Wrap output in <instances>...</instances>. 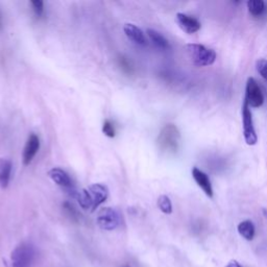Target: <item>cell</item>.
I'll list each match as a JSON object with an SVG mask.
<instances>
[{"label":"cell","instance_id":"obj_1","mask_svg":"<svg viewBox=\"0 0 267 267\" xmlns=\"http://www.w3.org/2000/svg\"><path fill=\"white\" fill-rule=\"evenodd\" d=\"M109 197V188L104 184H93L82 191H78L75 198L84 210L94 212Z\"/></svg>","mask_w":267,"mask_h":267},{"label":"cell","instance_id":"obj_2","mask_svg":"<svg viewBox=\"0 0 267 267\" xmlns=\"http://www.w3.org/2000/svg\"><path fill=\"white\" fill-rule=\"evenodd\" d=\"M185 50L192 64L197 67H205L214 64L217 58L215 50L207 48L201 44H187L185 46Z\"/></svg>","mask_w":267,"mask_h":267},{"label":"cell","instance_id":"obj_3","mask_svg":"<svg viewBox=\"0 0 267 267\" xmlns=\"http://www.w3.org/2000/svg\"><path fill=\"white\" fill-rule=\"evenodd\" d=\"M35 259V249L30 243H21L11 253L8 267H31Z\"/></svg>","mask_w":267,"mask_h":267},{"label":"cell","instance_id":"obj_4","mask_svg":"<svg viewBox=\"0 0 267 267\" xmlns=\"http://www.w3.org/2000/svg\"><path fill=\"white\" fill-rule=\"evenodd\" d=\"M159 147L164 151H176L180 144V131L173 124L165 125L158 138Z\"/></svg>","mask_w":267,"mask_h":267},{"label":"cell","instance_id":"obj_5","mask_svg":"<svg viewBox=\"0 0 267 267\" xmlns=\"http://www.w3.org/2000/svg\"><path fill=\"white\" fill-rule=\"evenodd\" d=\"M96 221L100 229L104 231H113L120 226L121 215L116 209L106 207L98 212Z\"/></svg>","mask_w":267,"mask_h":267},{"label":"cell","instance_id":"obj_6","mask_svg":"<svg viewBox=\"0 0 267 267\" xmlns=\"http://www.w3.org/2000/svg\"><path fill=\"white\" fill-rule=\"evenodd\" d=\"M242 123H243V136L248 145L257 144L258 137L254 126L253 115L249 103L244 100L242 104Z\"/></svg>","mask_w":267,"mask_h":267},{"label":"cell","instance_id":"obj_7","mask_svg":"<svg viewBox=\"0 0 267 267\" xmlns=\"http://www.w3.org/2000/svg\"><path fill=\"white\" fill-rule=\"evenodd\" d=\"M48 176L51 179V181L53 183H56L59 187H61L62 189H64L71 196H73V197L76 196L78 191L75 190L72 180L70 179V176L68 175V173L65 170L58 168V167L51 168L48 171Z\"/></svg>","mask_w":267,"mask_h":267},{"label":"cell","instance_id":"obj_8","mask_svg":"<svg viewBox=\"0 0 267 267\" xmlns=\"http://www.w3.org/2000/svg\"><path fill=\"white\" fill-rule=\"evenodd\" d=\"M244 100L253 108H259L264 102L263 93L254 77L248 78Z\"/></svg>","mask_w":267,"mask_h":267},{"label":"cell","instance_id":"obj_9","mask_svg":"<svg viewBox=\"0 0 267 267\" xmlns=\"http://www.w3.org/2000/svg\"><path fill=\"white\" fill-rule=\"evenodd\" d=\"M175 21L179 28L186 34H194L201 30L202 26L201 22L196 18L183 13L176 14Z\"/></svg>","mask_w":267,"mask_h":267},{"label":"cell","instance_id":"obj_10","mask_svg":"<svg viewBox=\"0 0 267 267\" xmlns=\"http://www.w3.org/2000/svg\"><path fill=\"white\" fill-rule=\"evenodd\" d=\"M39 148H40L39 137L36 135V134H31L30 137L28 138V141H26L25 146H24L23 155H22L23 164L25 166H28L32 163V161L34 160V158L36 157Z\"/></svg>","mask_w":267,"mask_h":267},{"label":"cell","instance_id":"obj_11","mask_svg":"<svg viewBox=\"0 0 267 267\" xmlns=\"http://www.w3.org/2000/svg\"><path fill=\"white\" fill-rule=\"evenodd\" d=\"M125 36L135 44L140 45V46H146L147 45V40L145 38L144 33L136 26L135 24L131 23H126L123 28Z\"/></svg>","mask_w":267,"mask_h":267},{"label":"cell","instance_id":"obj_12","mask_svg":"<svg viewBox=\"0 0 267 267\" xmlns=\"http://www.w3.org/2000/svg\"><path fill=\"white\" fill-rule=\"evenodd\" d=\"M192 176H193L195 183L201 187V189L205 192V194L208 197L212 198L213 197V188H212V184H211L209 176L197 167L192 168Z\"/></svg>","mask_w":267,"mask_h":267},{"label":"cell","instance_id":"obj_13","mask_svg":"<svg viewBox=\"0 0 267 267\" xmlns=\"http://www.w3.org/2000/svg\"><path fill=\"white\" fill-rule=\"evenodd\" d=\"M13 164L9 159L0 158V187L7 188L11 181Z\"/></svg>","mask_w":267,"mask_h":267},{"label":"cell","instance_id":"obj_14","mask_svg":"<svg viewBox=\"0 0 267 267\" xmlns=\"http://www.w3.org/2000/svg\"><path fill=\"white\" fill-rule=\"evenodd\" d=\"M146 34L148 36V38L150 39V41L153 43V45H155L158 48L160 49H168L170 47L168 40L163 36L160 34L159 32L148 29L146 31Z\"/></svg>","mask_w":267,"mask_h":267},{"label":"cell","instance_id":"obj_15","mask_svg":"<svg viewBox=\"0 0 267 267\" xmlns=\"http://www.w3.org/2000/svg\"><path fill=\"white\" fill-rule=\"evenodd\" d=\"M237 230H238V233L241 235L246 240H248V241H252L255 237L256 229H255V225L251 220H244L242 222H240L238 225Z\"/></svg>","mask_w":267,"mask_h":267},{"label":"cell","instance_id":"obj_16","mask_svg":"<svg viewBox=\"0 0 267 267\" xmlns=\"http://www.w3.org/2000/svg\"><path fill=\"white\" fill-rule=\"evenodd\" d=\"M248 9L253 16H260L265 10V4L263 0H250L248 2Z\"/></svg>","mask_w":267,"mask_h":267},{"label":"cell","instance_id":"obj_17","mask_svg":"<svg viewBox=\"0 0 267 267\" xmlns=\"http://www.w3.org/2000/svg\"><path fill=\"white\" fill-rule=\"evenodd\" d=\"M158 208L160 211L163 212L164 214H171L172 213V204L170 198L167 195H161L158 198Z\"/></svg>","mask_w":267,"mask_h":267},{"label":"cell","instance_id":"obj_18","mask_svg":"<svg viewBox=\"0 0 267 267\" xmlns=\"http://www.w3.org/2000/svg\"><path fill=\"white\" fill-rule=\"evenodd\" d=\"M102 131L105 136H108L109 138H113L116 135V129L114 124L110 120H105L102 124Z\"/></svg>","mask_w":267,"mask_h":267},{"label":"cell","instance_id":"obj_19","mask_svg":"<svg viewBox=\"0 0 267 267\" xmlns=\"http://www.w3.org/2000/svg\"><path fill=\"white\" fill-rule=\"evenodd\" d=\"M256 68H257V71L259 72V74L267 81V60L261 59V60L257 61Z\"/></svg>","mask_w":267,"mask_h":267},{"label":"cell","instance_id":"obj_20","mask_svg":"<svg viewBox=\"0 0 267 267\" xmlns=\"http://www.w3.org/2000/svg\"><path fill=\"white\" fill-rule=\"evenodd\" d=\"M31 5L33 7V10L35 12V14L40 17L43 15L44 12V3L41 2V0H32Z\"/></svg>","mask_w":267,"mask_h":267},{"label":"cell","instance_id":"obj_21","mask_svg":"<svg viewBox=\"0 0 267 267\" xmlns=\"http://www.w3.org/2000/svg\"><path fill=\"white\" fill-rule=\"evenodd\" d=\"M120 66L122 67V69L128 73L131 72V66L129 65L128 61L125 60L124 58H120Z\"/></svg>","mask_w":267,"mask_h":267},{"label":"cell","instance_id":"obj_22","mask_svg":"<svg viewBox=\"0 0 267 267\" xmlns=\"http://www.w3.org/2000/svg\"><path fill=\"white\" fill-rule=\"evenodd\" d=\"M226 267H242L241 265H240V263L236 260H231L227 265Z\"/></svg>","mask_w":267,"mask_h":267},{"label":"cell","instance_id":"obj_23","mask_svg":"<svg viewBox=\"0 0 267 267\" xmlns=\"http://www.w3.org/2000/svg\"><path fill=\"white\" fill-rule=\"evenodd\" d=\"M263 215H264L265 218L267 219V209H263Z\"/></svg>","mask_w":267,"mask_h":267}]
</instances>
